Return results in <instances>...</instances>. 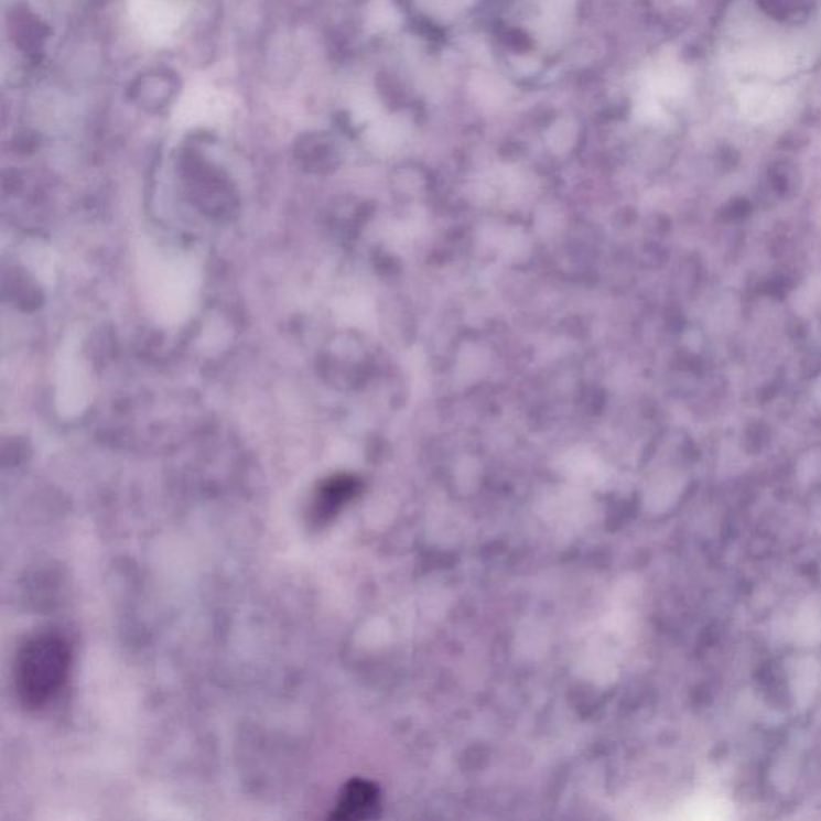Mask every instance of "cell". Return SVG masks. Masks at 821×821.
<instances>
[{
  "mask_svg": "<svg viewBox=\"0 0 821 821\" xmlns=\"http://www.w3.org/2000/svg\"><path fill=\"white\" fill-rule=\"evenodd\" d=\"M72 645L55 630L28 637L17 651V696L26 710L39 711L54 703L72 671Z\"/></svg>",
  "mask_w": 821,
  "mask_h": 821,
  "instance_id": "cell-1",
  "label": "cell"
},
{
  "mask_svg": "<svg viewBox=\"0 0 821 821\" xmlns=\"http://www.w3.org/2000/svg\"><path fill=\"white\" fill-rule=\"evenodd\" d=\"M380 809V791L372 781L355 778L342 788L331 819L359 821L375 819Z\"/></svg>",
  "mask_w": 821,
  "mask_h": 821,
  "instance_id": "cell-2",
  "label": "cell"
},
{
  "mask_svg": "<svg viewBox=\"0 0 821 821\" xmlns=\"http://www.w3.org/2000/svg\"><path fill=\"white\" fill-rule=\"evenodd\" d=\"M357 485L348 478H336L322 486L312 507V523L316 527L330 523L342 507L355 496Z\"/></svg>",
  "mask_w": 821,
  "mask_h": 821,
  "instance_id": "cell-3",
  "label": "cell"
},
{
  "mask_svg": "<svg viewBox=\"0 0 821 821\" xmlns=\"http://www.w3.org/2000/svg\"><path fill=\"white\" fill-rule=\"evenodd\" d=\"M504 37H506V44L509 45L510 48H514V51H530L531 41L530 37H528L527 34L523 33V31L512 30L509 31V33H506V36Z\"/></svg>",
  "mask_w": 821,
  "mask_h": 821,
  "instance_id": "cell-4",
  "label": "cell"
}]
</instances>
